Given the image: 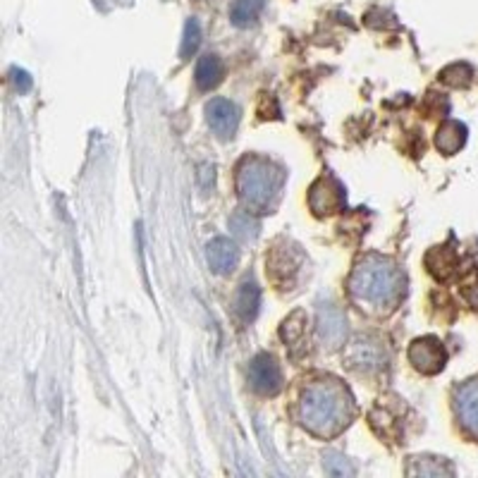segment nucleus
Returning a JSON list of instances; mask_svg holds the SVG:
<instances>
[{
  "label": "nucleus",
  "mask_w": 478,
  "mask_h": 478,
  "mask_svg": "<svg viewBox=\"0 0 478 478\" xmlns=\"http://www.w3.org/2000/svg\"><path fill=\"white\" fill-rule=\"evenodd\" d=\"M454 409L462 421L466 433H472L478 438V381L466 382L457 390L454 395Z\"/></svg>",
  "instance_id": "8"
},
{
  "label": "nucleus",
  "mask_w": 478,
  "mask_h": 478,
  "mask_svg": "<svg viewBox=\"0 0 478 478\" xmlns=\"http://www.w3.org/2000/svg\"><path fill=\"white\" fill-rule=\"evenodd\" d=\"M466 144V127L457 120L442 122L435 132V147L445 156H454Z\"/></svg>",
  "instance_id": "13"
},
{
  "label": "nucleus",
  "mask_w": 478,
  "mask_h": 478,
  "mask_svg": "<svg viewBox=\"0 0 478 478\" xmlns=\"http://www.w3.org/2000/svg\"><path fill=\"white\" fill-rule=\"evenodd\" d=\"M347 204V194H344V187L340 185L338 179L325 175V178L316 179V185L309 191V206L319 218L332 216L338 210L344 208Z\"/></svg>",
  "instance_id": "4"
},
{
  "label": "nucleus",
  "mask_w": 478,
  "mask_h": 478,
  "mask_svg": "<svg viewBox=\"0 0 478 478\" xmlns=\"http://www.w3.org/2000/svg\"><path fill=\"white\" fill-rule=\"evenodd\" d=\"M13 82L15 86H17L19 94H26V91L32 89V76H29V72L25 70H13Z\"/></svg>",
  "instance_id": "22"
},
{
  "label": "nucleus",
  "mask_w": 478,
  "mask_h": 478,
  "mask_svg": "<svg viewBox=\"0 0 478 478\" xmlns=\"http://www.w3.org/2000/svg\"><path fill=\"white\" fill-rule=\"evenodd\" d=\"M344 331H347V319L344 313L340 311L335 304H323L319 313V332L323 338L325 344L331 347H338L344 338Z\"/></svg>",
  "instance_id": "10"
},
{
  "label": "nucleus",
  "mask_w": 478,
  "mask_h": 478,
  "mask_svg": "<svg viewBox=\"0 0 478 478\" xmlns=\"http://www.w3.org/2000/svg\"><path fill=\"white\" fill-rule=\"evenodd\" d=\"M354 416V400L350 390L335 378H320L301 390L300 419L309 433L332 438L350 426Z\"/></svg>",
  "instance_id": "1"
},
{
  "label": "nucleus",
  "mask_w": 478,
  "mask_h": 478,
  "mask_svg": "<svg viewBox=\"0 0 478 478\" xmlns=\"http://www.w3.org/2000/svg\"><path fill=\"white\" fill-rule=\"evenodd\" d=\"M323 464H325V472L332 473V476H344V473L350 476V473H354V469L350 466L347 457H342V454H338V453L325 454Z\"/></svg>",
  "instance_id": "21"
},
{
  "label": "nucleus",
  "mask_w": 478,
  "mask_h": 478,
  "mask_svg": "<svg viewBox=\"0 0 478 478\" xmlns=\"http://www.w3.org/2000/svg\"><path fill=\"white\" fill-rule=\"evenodd\" d=\"M266 0H235L229 7V19L235 26H249L254 25L259 15L263 13Z\"/></svg>",
  "instance_id": "15"
},
{
  "label": "nucleus",
  "mask_w": 478,
  "mask_h": 478,
  "mask_svg": "<svg viewBox=\"0 0 478 478\" xmlns=\"http://www.w3.org/2000/svg\"><path fill=\"white\" fill-rule=\"evenodd\" d=\"M304 325H306L304 323V313L301 311L292 313V316H290V319L282 323V331H280L285 344H290V347H297V344L301 342V338H304V331H306Z\"/></svg>",
  "instance_id": "19"
},
{
  "label": "nucleus",
  "mask_w": 478,
  "mask_h": 478,
  "mask_svg": "<svg viewBox=\"0 0 478 478\" xmlns=\"http://www.w3.org/2000/svg\"><path fill=\"white\" fill-rule=\"evenodd\" d=\"M464 297H466V301L473 306V309H478V282H473V285L466 287Z\"/></svg>",
  "instance_id": "23"
},
{
  "label": "nucleus",
  "mask_w": 478,
  "mask_h": 478,
  "mask_svg": "<svg viewBox=\"0 0 478 478\" xmlns=\"http://www.w3.org/2000/svg\"><path fill=\"white\" fill-rule=\"evenodd\" d=\"M223 60L216 56V53H206V56L198 57L197 63V86L201 91L216 89L218 84L223 82Z\"/></svg>",
  "instance_id": "14"
},
{
  "label": "nucleus",
  "mask_w": 478,
  "mask_h": 478,
  "mask_svg": "<svg viewBox=\"0 0 478 478\" xmlns=\"http://www.w3.org/2000/svg\"><path fill=\"white\" fill-rule=\"evenodd\" d=\"M378 361H381V354L373 344L369 342H357L354 344V350L350 354V366L357 371H371L376 369Z\"/></svg>",
  "instance_id": "16"
},
{
  "label": "nucleus",
  "mask_w": 478,
  "mask_h": 478,
  "mask_svg": "<svg viewBox=\"0 0 478 478\" xmlns=\"http://www.w3.org/2000/svg\"><path fill=\"white\" fill-rule=\"evenodd\" d=\"M404 273L392 259L381 254L366 256L350 278V292L369 309H392L404 297Z\"/></svg>",
  "instance_id": "2"
},
{
  "label": "nucleus",
  "mask_w": 478,
  "mask_h": 478,
  "mask_svg": "<svg viewBox=\"0 0 478 478\" xmlns=\"http://www.w3.org/2000/svg\"><path fill=\"white\" fill-rule=\"evenodd\" d=\"M409 361L414 363V369L421 371L423 376H435V373L445 369L447 351L438 338L426 335V338H419L412 342V347H409Z\"/></svg>",
  "instance_id": "5"
},
{
  "label": "nucleus",
  "mask_w": 478,
  "mask_h": 478,
  "mask_svg": "<svg viewBox=\"0 0 478 478\" xmlns=\"http://www.w3.org/2000/svg\"><path fill=\"white\" fill-rule=\"evenodd\" d=\"M249 385L263 397H273L282 388L280 366L270 354H259L249 363Z\"/></svg>",
  "instance_id": "6"
},
{
  "label": "nucleus",
  "mask_w": 478,
  "mask_h": 478,
  "mask_svg": "<svg viewBox=\"0 0 478 478\" xmlns=\"http://www.w3.org/2000/svg\"><path fill=\"white\" fill-rule=\"evenodd\" d=\"M198 44H201V26H198L197 19L191 17L185 26V38H182V51H179V56L185 57V60L191 57L197 53Z\"/></svg>",
  "instance_id": "20"
},
{
  "label": "nucleus",
  "mask_w": 478,
  "mask_h": 478,
  "mask_svg": "<svg viewBox=\"0 0 478 478\" xmlns=\"http://www.w3.org/2000/svg\"><path fill=\"white\" fill-rule=\"evenodd\" d=\"M440 76H442V82L450 84V86H454V89H464V86L472 84L473 70L469 67V65L457 63V65H450V67H445Z\"/></svg>",
  "instance_id": "18"
},
{
  "label": "nucleus",
  "mask_w": 478,
  "mask_h": 478,
  "mask_svg": "<svg viewBox=\"0 0 478 478\" xmlns=\"http://www.w3.org/2000/svg\"><path fill=\"white\" fill-rule=\"evenodd\" d=\"M459 266V256L450 244H442V247H433L426 254V268L431 270L433 278L438 280H447V278H453L454 270Z\"/></svg>",
  "instance_id": "11"
},
{
  "label": "nucleus",
  "mask_w": 478,
  "mask_h": 478,
  "mask_svg": "<svg viewBox=\"0 0 478 478\" xmlns=\"http://www.w3.org/2000/svg\"><path fill=\"white\" fill-rule=\"evenodd\" d=\"M206 117H208L210 129L220 137V139H229L235 137L237 127H239V108L228 98H213L206 106Z\"/></svg>",
  "instance_id": "7"
},
{
  "label": "nucleus",
  "mask_w": 478,
  "mask_h": 478,
  "mask_svg": "<svg viewBox=\"0 0 478 478\" xmlns=\"http://www.w3.org/2000/svg\"><path fill=\"white\" fill-rule=\"evenodd\" d=\"M261 306V290L254 280L242 282V287L235 294V313L242 323H251Z\"/></svg>",
  "instance_id": "12"
},
{
  "label": "nucleus",
  "mask_w": 478,
  "mask_h": 478,
  "mask_svg": "<svg viewBox=\"0 0 478 478\" xmlns=\"http://www.w3.org/2000/svg\"><path fill=\"white\" fill-rule=\"evenodd\" d=\"M206 259H208V266L213 268V273L218 275H228L237 268L239 261V249L235 244L225 239V237H218L206 249Z\"/></svg>",
  "instance_id": "9"
},
{
  "label": "nucleus",
  "mask_w": 478,
  "mask_h": 478,
  "mask_svg": "<svg viewBox=\"0 0 478 478\" xmlns=\"http://www.w3.org/2000/svg\"><path fill=\"white\" fill-rule=\"evenodd\" d=\"M285 170L263 156H244L237 166V191L244 208L268 210L280 197Z\"/></svg>",
  "instance_id": "3"
},
{
  "label": "nucleus",
  "mask_w": 478,
  "mask_h": 478,
  "mask_svg": "<svg viewBox=\"0 0 478 478\" xmlns=\"http://www.w3.org/2000/svg\"><path fill=\"white\" fill-rule=\"evenodd\" d=\"M229 228L235 232L237 237H242V239H254L259 235V220L251 216V210L242 208L237 210L235 216L229 218Z\"/></svg>",
  "instance_id": "17"
}]
</instances>
